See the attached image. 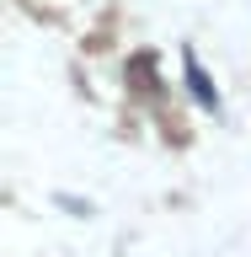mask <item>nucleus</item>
I'll return each instance as SVG.
<instances>
[{
    "label": "nucleus",
    "mask_w": 251,
    "mask_h": 257,
    "mask_svg": "<svg viewBox=\"0 0 251 257\" xmlns=\"http://www.w3.org/2000/svg\"><path fill=\"white\" fill-rule=\"evenodd\" d=\"M182 64H187V80H192V96H198V102H203V107H214V102H219V96H214V86H208V80H203V70H198V59H192V54H182Z\"/></svg>",
    "instance_id": "obj_1"
}]
</instances>
